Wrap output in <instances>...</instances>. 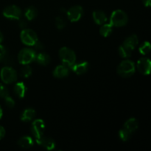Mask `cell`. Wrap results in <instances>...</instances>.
<instances>
[{"label": "cell", "instance_id": "8", "mask_svg": "<svg viewBox=\"0 0 151 151\" xmlns=\"http://www.w3.org/2000/svg\"><path fill=\"white\" fill-rule=\"evenodd\" d=\"M3 16L7 19L19 20L22 17V10L16 5H9L3 10Z\"/></svg>", "mask_w": 151, "mask_h": 151}, {"label": "cell", "instance_id": "35", "mask_svg": "<svg viewBox=\"0 0 151 151\" xmlns=\"http://www.w3.org/2000/svg\"><path fill=\"white\" fill-rule=\"evenodd\" d=\"M3 39H4V36H3V34L1 33V32L0 31V43L3 41Z\"/></svg>", "mask_w": 151, "mask_h": 151}, {"label": "cell", "instance_id": "15", "mask_svg": "<svg viewBox=\"0 0 151 151\" xmlns=\"http://www.w3.org/2000/svg\"><path fill=\"white\" fill-rule=\"evenodd\" d=\"M93 19L94 22L98 25H102L107 22V16L103 10H97L93 12Z\"/></svg>", "mask_w": 151, "mask_h": 151}, {"label": "cell", "instance_id": "28", "mask_svg": "<svg viewBox=\"0 0 151 151\" xmlns=\"http://www.w3.org/2000/svg\"><path fill=\"white\" fill-rule=\"evenodd\" d=\"M8 89L3 84L0 83V98H4L8 96Z\"/></svg>", "mask_w": 151, "mask_h": 151}, {"label": "cell", "instance_id": "7", "mask_svg": "<svg viewBox=\"0 0 151 151\" xmlns=\"http://www.w3.org/2000/svg\"><path fill=\"white\" fill-rule=\"evenodd\" d=\"M45 123L44 120L41 119H37L32 122L31 125V133L35 137V140L41 137L45 131Z\"/></svg>", "mask_w": 151, "mask_h": 151}, {"label": "cell", "instance_id": "36", "mask_svg": "<svg viewBox=\"0 0 151 151\" xmlns=\"http://www.w3.org/2000/svg\"><path fill=\"white\" fill-rule=\"evenodd\" d=\"M2 115H3V111H2V109H1V107L0 106V119L2 117Z\"/></svg>", "mask_w": 151, "mask_h": 151}, {"label": "cell", "instance_id": "3", "mask_svg": "<svg viewBox=\"0 0 151 151\" xmlns=\"http://www.w3.org/2000/svg\"><path fill=\"white\" fill-rule=\"evenodd\" d=\"M128 22V15L123 10H116L111 13V16L110 18V24L113 27H121L126 25Z\"/></svg>", "mask_w": 151, "mask_h": 151}, {"label": "cell", "instance_id": "13", "mask_svg": "<svg viewBox=\"0 0 151 151\" xmlns=\"http://www.w3.org/2000/svg\"><path fill=\"white\" fill-rule=\"evenodd\" d=\"M88 68H89V65L87 61H81L79 63H75L73 66L71 67V69L73 70L77 75H83V74L86 73L88 71Z\"/></svg>", "mask_w": 151, "mask_h": 151}, {"label": "cell", "instance_id": "31", "mask_svg": "<svg viewBox=\"0 0 151 151\" xmlns=\"http://www.w3.org/2000/svg\"><path fill=\"white\" fill-rule=\"evenodd\" d=\"M19 27H20L21 29H24L27 27V22L25 20L22 19V20L19 21Z\"/></svg>", "mask_w": 151, "mask_h": 151}, {"label": "cell", "instance_id": "12", "mask_svg": "<svg viewBox=\"0 0 151 151\" xmlns=\"http://www.w3.org/2000/svg\"><path fill=\"white\" fill-rule=\"evenodd\" d=\"M139 123L138 121L135 118H130L129 119L125 122L123 125V128L126 131H128L130 134L133 135L134 133L136 132L137 129H138Z\"/></svg>", "mask_w": 151, "mask_h": 151}, {"label": "cell", "instance_id": "18", "mask_svg": "<svg viewBox=\"0 0 151 151\" xmlns=\"http://www.w3.org/2000/svg\"><path fill=\"white\" fill-rule=\"evenodd\" d=\"M15 94L19 98H23L26 95L27 87L23 82H19L15 85L13 88Z\"/></svg>", "mask_w": 151, "mask_h": 151}, {"label": "cell", "instance_id": "10", "mask_svg": "<svg viewBox=\"0 0 151 151\" xmlns=\"http://www.w3.org/2000/svg\"><path fill=\"white\" fill-rule=\"evenodd\" d=\"M137 69L143 75H149L150 72L151 62L147 58H142L138 60L137 64Z\"/></svg>", "mask_w": 151, "mask_h": 151}, {"label": "cell", "instance_id": "20", "mask_svg": "<svg viewBox=\"0 0 151 151\" xmlns=\"http://www.w3.org/2000/svg\"><path fill=\"white\" fill-rule=\"evenodd\" d=\"M35 60H36L37 63L41 66H47L50 63L51 58L50 55L46 52H40L36 54Z\"/></svg>", "mask_w": 151, "mask_h": 151}, {"label": "cell", "instance_id": "14", "mask_svg": "<svg viewBox=\"0 0 151 151\" xmlns=\"http://www.w3.org/2000/svg\"><path fill=\"white\" fill-rule=\"evenodd\" d=\"M69 67L65 65H59L53 71V76L56 78H63L69 75Z\"/></svg>", "mask_w": 151, "mask_h": 151}, {"label": "cell", "instance_id": "24", "mask_svg": "<svg viewBox=\"0 0 151 151\" xmlns=\"http://www.w3.org/2000/svg\"><path fill=\"white\" fill-rule=\"evenodd\" d=\"M150 44L148 42V41H145V42L143 43L141 46L139 48V52L141 53L143 55H145L148 54L150 51Z\"/></svg>", "mask_w": 151, "mask_h": 151}, {"label": "cell", "instance_id": "4", "mask_svg": "<svg viewBox=\"0 0 151 151\" xmlns=\"http://www.w3.org/2000/svg\"><path fill=\"white\" fill-rule=\"evenodd\" d=\"M36 57L35 50L29 48L22 49L18 55V60L22 65H27L34 61Z\"/></svg>", "mask_w": 151, "mask_h": 151}, {"label": "cell", "instance_id": "26", "mask_svg": "<svg viewBox=\"0 0 151 151\" xmlns=\"http://www.w3.org/2000/svg\"><path fill=\"white\" fill-rule=\"evenodd\" d=\"M131 137H132V135H131V134H130L128 131H125L123 128H122V129L119 130V139L122 140V141H123V142L128 141V140L131 138Z\"/></svg>", "mask_w": 151, "mask_h": 151}, {"label": "cell", "instance_id": "29", "mask_svg": "<svg viewBox=\"0 0 151 151\" xmlns=\"http://www.w3.org/2000/svg\"><path fill=\"white\" fill-rule=\"evenodd\" d=\"M4 103H5V105L7 106V107L10 108V109H12L15 106L14 100L12 97H9V96H7V97H4Z\"/></svg>", "mask_w": 151, "mask_h": 151}, {"label": "cell", "instance_id": "21", "mask_svg": "<svg viewBox=\"0 0 151 151\" xmlns=\"http://www.w3.org/2000/svg\"><path fill=\"white\" fill-rule=\"evenodd\" d=\"M113 31V26L109 24H103L100 28V33L103 37H109Z\"/></svg>", "mask_w": 151, "mask_h": 151}, {"label": "cell", "instance_id": "27", "mask_svg": "<svg viewBox=\"0 0 151 151\" xmlns=\"http://www.w3.org/2000/svg\"><path fill=\"white\" fill-rule=\"evenodd\" d=\"M32 68L29 66H28V64L24 65V66L22 69V70H21V75H22L23 78H29V77L32 75Z\"/></svg>", "mask_w": 151, "mask_h": 151}, {"label": "cell", "instance_id": "2", "mask_svg": "<svg viewBox=\"0 0 151 151\" xmlns=\"http://www.w3.org/2000/svg\"><path fill=\"white\" fill-rule=\"evenodd\" d=\"M136 66L131 60H125L121 62L117 67V73L122 78H129L135 73Z\"/></svg>", "mask_w": 151, "mask_h": 151}, {"label": "cell", "instance_id": "22", "mask_svg": "<svg viewBox=\"0 0 151 151\" xmlns=\"http://www.w3.org/2000/svg\"><path fill=\"white\" fill-rule=\"evenodd\" d=\"M37 15H38V10L33 6H30L25 10L24 16L27 20H32L36 17Z\"/></svg>", "mask_w": 151, "mask_h": 151}, {"label": "cell", "instance_id": "9", "mask_svg": "<svg viewBox=\"0 0 151 151\" xmlns=\"http://www.w3.org/2000/svg\"><path fill=\"white\" fill-rule=\"evenodd\" d=\"M66 14L71 22H77L82 18L83 15V9L80 5L73 6L66 11Z\"/></svg>", "mask_w": 151, "mask_h": 151}, {"label": "cell", "instance_id": "30", "mask_svg": "<svg viewBox=\"0 0 151 151\" xmlns=\"http://www.w3.org/2000/svg\"><path fill=\"white\" fill-rule=\"evenodd\" d=\"M6 55H7V50H6L5 47L0 44V61L5 59Z\"/></svg>", "mask_w": 151, "mask_h": 151}, {"label": "cell", "instance_id": "32", "mask_svg": "<svg viewBox=\"0 0 151 151\" xmlns=\"http://www.w3.org/2000/svg\"><path fill=\"white\" fill-rule=\"evenodd\" d=\"M34 47H35V49H36V50H38V51H41V50H42L43 49H44V46H43V44L38 41L35 43V45H34Z\"/></svg>", "mask_w": 151, "mask_h": 151}, {"label": "cell", "instance_id": "16", "mask_svg": "<svg viewBox=\"0 0 151 151\" xmlns=\"http://www.w3.org/2000/svg\"><path fill=\"white\" fill-rule=\"evenodd\" d=\"M139 44V39L137 35H131L130 36H128L126 39L124 41L123 45L125 46L126 47H128V49L131 50L133 51V50L137 47V46Z\"/></svg>", "mask_w": 151, "mask_h": 151}, {"label": "cell", "instance_id": "1", "mask_svg": "<svg viewBox=\"0 0 151 151\" xmlns=\"http://www.w3.org/2000/svg\"><path fill=\"white\" fill-rule=\"evenodd\" d=\"M59 58L63 65L71 68L76 63V54L68 47H62L59 50Z\"/></svg>", "mask_w": 151, "mask_h": 151}, {"label": "cell", "instance_id": "5", "mask_svg": "<svg viewBox=\"0 0 151 151\" xmlns=\"http://www.w3.org/2000/svg\"><path fill=\"white\" fill-rule=\"evenodd\" d=\"M20 38L22 42L27 46H34L38 41V35L35 31L28 28L22 29L21 32Z\"/></svg>", "mask_w": 151, "mask_h": 151}, {"label": "cell", "instance_id": "23", "mask_svg": "<svg viewBox=\"0 0 151 151\" xmlns=\"http://www.w3.org/2000/svg\"><path fill=\"white\" fill-rule=\"evenodd\" d=\"M119 54L123 58H128L131 57V54H132V50L122 44L119 47Z\"/></svg>", "mask_w": 151, "mask_h": 151}, {"label": "cell", "instance_id": "34", "mask_svg": "<svg viewBox=\"0 0 151 151\" xmlns=\"http://www.w3.org/2000/svg\"><path fill=\"white\" fill-rule=\"evenodd\" d=\"M142 2L145 7H150V0H142Z\"/></svg>", "mask_w": 151, "mask_h": 151}, {"label": "cell", "instance_id": "33", "mask_svg": "<svg viewBox=\"0 0 151 151\" xmlns=\"http://www.w3.org/2000/svg\"><path fill=\"white\" fill-rule=\"evenodd\" d=\"M4 135H5V130L2 126L0 125V140L4 137Z\"/></svg>", "mask_w": 151, "mask_h": 151}, {"label": "cell", "instance_id": "19", "mask_svg": "<svg viewBox=\"0 0 151 151\" xmlns=\"http://www.w3.org/2000/svg\"><path fill=\"white\" fill-rule=\"evenodd\" d=\"M35 114H36V112L33 109H26L22 112L21 120L24 122L32 121L35 118Z\"/></svg>", "mask_w": 151, "mask_h": 151}, {"label": "cell", "instance_id": "17", "mask_svg": "<svg viewBox=\"0 0 151 151\" xmlns=\"http://www.w3.org/2000/svg\"><path fill=\"white\" fill-rule=\"evenodd\" d=\"M18 145L19 147L24 149H29L33 146L34 142L32 139L28 136H24L21 137L18 141Z\"/></svg>", "mask_w": 151, "mask_h": 151}, {"label": "cell", "instance_id": "6", "mask_svg": "<svg viewBox=\"0 0 151 151\" xmlns=\"http://www.w3.org/2000/svg\"><path fill=\"white\" fill-rule=\"evenodd\" d=\"M0 77L4 83L10 84L17 80V73L16 70L10 66H5L1 69L0 72Z\"/></svg>", "mask_w": 151, "mask_h": 151}, {"label": "cell", "instance_id": "25", "mask_svg": "<svg viewBox=\"0 0 151 151\" xmlns=\"http://www.w3.org/2000/svg\"><path fill=\"white\" fill-rule=\"evenodd\" d=\"M66 22L64 18L61 16H58L55 18V26L58 29H63L66 27Z\"/></svg>", "mask_w": 151, "mask_h": 151}, {"label": "cell", "instance_id": "11", "mask_svg": "<svg viewBox=\"0 0 151 151\" xmlns=\"http://www.w3.org/2000/svg\"><path fill=\"white\" fill-rule=\"evenodd\" d=\"M36 142L39 145H41V147H43L44 148L47 149L48 150H52L55 147V142L50 137L42 136L39 139H36Z\"/></svg>", "mask_w": 151, "mask_h": 151}]
</instances>
